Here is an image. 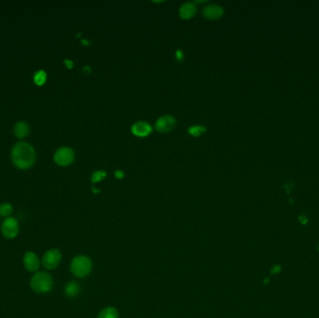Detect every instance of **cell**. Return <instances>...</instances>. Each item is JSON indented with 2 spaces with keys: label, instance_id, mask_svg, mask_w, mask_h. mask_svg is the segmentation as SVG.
<instances>
[{
  "label": "cell",
  "instance_id": "4fadbf2b",
  "mask_svg": "<svg viewBox=\"0 0 319 318\" xmlns=\"http://www.w3.org/2000/svg\"><path fill=\"white\" fill-rule=\"evenodd\" d=\"M119 317L118 310L112 306H108L99 312L97 318H119Z\"/></svg>",
  "mask_w": 319,
  "mask_h": 318
},
{
  "label": "cell",
  "instance_id": "44dd1931",
  "mask_svg": "<svg viewBox=\"0 0 319 318\" xmlns=\"http://www.w3.org/2000/svg\"><path fill=\"white\" fill-rule=\"evenodd\" d=\"M65 63H66V65H68V67H69V69H71L72 68V62H70L69 60H66L65 61Z\"/></svg>",
  "mask_w": 319,
  "mask_h": 318
},
{
  "label": "cell",
  "instance_id": "7402d4cb",
  "mask_svg": "<svg viewBox=\"0 0 319 318\" xmlns=\"http://www.w3.org/2000/svg\"><path fill=\"white\" fill-rule=\"evenodd\" d=\"M177 57H178V59H179V60H181L182 58H183V54H182L180 51H178V52H177Z\"/></svg>",
  "mask_w": 319,
  "mask_h": 318
},
{
  "label": "cell",
  "instance_id": "8992f818",
  "mask_svg": "<svg viewBox=\"0 0 319 318\" xmlns=\"http://www.w3.org/2000/svg\"><path fill=\"white\" fill-rule=\"evenodd\" d=\"M23 264L28 273L35 274L38 272L41 265V260L33 251H27L23 257Z\"/></svg>",
  "mask_w": 319,
  "mask_h": 318
},
{
  "label": "cell",
  "instance_id": "d6986e66",
  "mask_svg": "<svg viewBox=\"0 0 319 318\" xmlns=\"http://www.w3.org/2000/svg\"><path fill=\"white\" fill-rule=\"evenodd\" d=\"M281 270H282V268H281V266H280V265H275V266L272 268V270H271V273H272V275H275V274H279V273L281 272Z\"/></svg>",
  "mask_w": 319,
  "mask_h": 318
},
{
  "label": "cell",
  "instance_id": "ffe728a7",
  "mask_svg": "<svg viewBox=\"0 0 319 318\" xmlns=\"http://www.w3.org/2000/svg\"><path fill=\"white\" fill-rule=\"evenodd\" d=\"M115 175H116V177H117L118 178H122V177H123V173L121 172V171H117Z\"/></svg>",
  "mask_w": 319,
  "mask_h": 318
},
{
  "label": "cell",
  "instance_id": "ba28073f",
  "mask_svg": "<svg viewBox=\"0 0 319 318\" xmlns=\"http://www.w3.org/2000/svg\"><path fill=\"white\" fill-rule=\"evenodd\" d=\"M176 125V120L172 116L165 115L161 117L157 122H156V129L161 133H166L169 132L175 127Z\"/></svg>",
  "mask_w": 319,
  "mask_h": 318
},
{
  "label": "cell",
  "instance_id": "3957f363",
  "mask_svg": "<svg viewBox=\"0 0 319 318\" xmlns=\"http://www.w3.org/2000/svg\"><path fill=\"white\" fill-rule=\"evenodd\" d=\"M93 270V261L86 255H78L71 260L70 271L72 275L78 278H84L91 274Z\"/></svg>",
  "mask_w": 319,
  "mask_h": 318
},
{
  "label": "cell",
  "instance_id": "9c48e42d",
  "mask_svg": "<svg viewBox=\"0 0 319 318\" xmlns=\"http://www.w3.org/2000/svg\"><path fill=\"white\" fill-rule=\"evenodd\" d=\"M132 132L137 137L144 138V137H147L150 134L151 126L147 122H145V121H138V122L135 123L133 125Z\"/></svg>",
  "mask_w": 319,
  "mask_h": 318
},
{
  "label": "cell",
  "instance_id": "52a82bcc",
  "mask_svg": "<svg viewBox=\"0 0 319 318\" xmlns=\"http://www.w3.org/2000/svg\"><path fill=\"white\" fill-rule=\"evenodd\" d=\"M54 160L62 166L69 165L74 160V152L69 147H61L54 155Z\"/></svg>",
  "mask_w": 319,
  "mask_h": 318
},
{
  "label": "cell",
  "instance_id": "5b68a950",
  "mask_svg": "<svg viewBox=\"0 0 319 318\" xmlns=\"http://www.w3.org/2000/svg\"><path fill=\"white\" fill-rule=\"evenodd\" d=\"M20 232V225L14 217H7L1 224V233L4 238L12 240L16 238Z\"/></svg>",
  "mask_w": 319,
  "mask_h": 318
},
{
  "label": "cell",
  "instance_id": "30bf717a",
  "mask_svg": "<svg viewBox=\"0 0 319 318\" xmlns=\"http://www.w3.org/2000/svg\"><path fill=\"white\" fill-rule=\"evenodd\" d=\"M223 14V9L216 4H212L206 7L204 9V15L208 19H212L215 20L217 18L221 17Z\"/></svg>",
  "mask_w": 319,
  "mask_h": 318
},
{
  "label": "cell",
  "instance_id": "6da1fadb",
  "mask_svg": "<svg viewBox=\"0 0 319 318\" xmlns=\"http://www.w3.org/2000/svg\"><path fill=\"white\" fill-rule=\"evenodd\" d=\"M13 164L21 169H27L31 167L35 160L34 148L27 143H18L12 149Z\"/></svg>",
  "mask_w": 319,
  "mask_h": 318
},
{
  "label": "cell",
  "instance_id": "7c38bea8",
  "mask_svg": "<svg viewBox=\"0 0 319 318\" xmlns=\"http://www.w3.org/2000/svg\"><path fill=\"white\" fill-rule=\"evenodd\" d=\"M65 294L69 298H75L80 292V286L76 281H71L65 286Z\"/></svg>",
  "mask_w": 319,
  "mask_h": 318
},
{
  "label": "cell",
  "instance_id": "e0dca14e",
  "mask_svg": "<svg viewBox=\"0 0 319 318\" xmlns=\"http://www.w3.org/2000/svg\"><path fill=\"white\" fill-rule=\"evenodd\" d=\"M204 131H206V128L203 127V126H192V127H190V129H189V132H190L192 136H194V137L200 136L201 133L204 132Z\"/></svg>",
  "mask_w": 319,
  "mask_h": 318
},
{
  "label": "cell",
  "instance_id": "7a4b0ae2",
  "mask_svg": "<svg viewBox=\"0 0 319 318\" xmlns=\"http://www.w3.org/2000/svg\"><path fill=\"white\" fill-rule=\"evenodd\" d=\"M30 287L37 294H47L52 291L53 278L48 272L38 271L35 273L30 280Z\"/></svg>",
  "mask_w": 319,
  "mask_h": 318
},
{
  "label": "cell",
  "instance_id": "5bb4252c",
  "mask_svg": "<svg viewBox=\"0 0 319 318\" xmlns=\"http://www.w3.org/2000/svg\"><path fill=\"white\" fill-rule=\"evenodd\" d=\"M14 133L17 138H25L29 133V127L26 122H22V121L18 122L17 124L14 126Z\"/></svg>",
  "mask_w": 319,
  "mask_h": 318
},
{
  "label": "cell",
  "instance_id": "277c9868",
  "mask_svg": "<svg viewBox=\"0 0 319 318\" xmlns=\"http://www.w3.org/2000/svg\"><path fill=\"white\" fill-rule=\"evenodd\" d=\"M62 253L57 248L47 250L41 258V265L48 271H52L60 265Z\"/></svg>",
  "mask_w": 319,
  "mask_h": 318
},
{
  "label": "cell",
  "instance_id": "603a6c76",
  "mask_svg": "<svg viewBox=\"0 0 319 318\" xmlns=\"http://www.w3.org/2000/svg\"><path fill=\"white\" fill-rule=\"evenodd\" d=\"M318 249L319 250V247H318Z\"/></svg>",
  "mask_w": 319,
  "mask_h": 318
},
{
  "label": "cell",
  "instance_id": "8fae6325",
  "mask_svg": "<svg viewBox=\"0 0 319 318\" xmlns=\"http://www.w3.org/2000/svg\"><path fill=\"white\" fill-rule=\"evenodd\" d=\"M195 12H196V6L192 2H187V3L183 4L180 8V10H179L180 16L183 19H190V18L193 17Z\"/></svg>",
  "mask_w": 319,
  "mask_h": 318
},
{
  "label": "cell",
  "instance_id": "9a60e30c",
  "mask_svg": "<svg viewBox=\"0 0 319 318\" xmlns=\"http://www.w3.org/2000/svg\"><path fill=\"white\" fill-rule=\"evenodd\" d=\"M13 211V207L11 205H9L8 203L2 204L0 206V215L4 216V217H9V215L12 214Z\"/></svg>",
  "mask_w": 319,
  "mask_h": 318
},
{
  "label": "cell",
  "instance_id": "2e32d148",
  "mask_svg": "<svg viewBox=\"0 0 319 318\" xmlns=\"http://www.w3.org/2000/svg\"><path fill=\"white\" fill-rule=\"evenodd\" d=\"M46 78H47V75L44 71H38L37 73H35V82L37 84V85H42L45 83L46 81Z\"/></svg>",
  "mask_w": 319,
  "mask_h": 318
},
{
  "label": "cell",
  "instance_id": "ac0fdd59",
  "mask_svg": "<svg viewBox=\"0 0 319 318\" xmlns=\"http://www.w3.org/2000/svg\"><path fill=\"white\" fill-rule=\"evenodd\" d=\"M105 177H106V173L104 171H97L94 173L92 180L93 182H98L99 180H102Z\"/></svg>",
  "mask_w": 319,
  "mask_h": 318
}]
</instances>
